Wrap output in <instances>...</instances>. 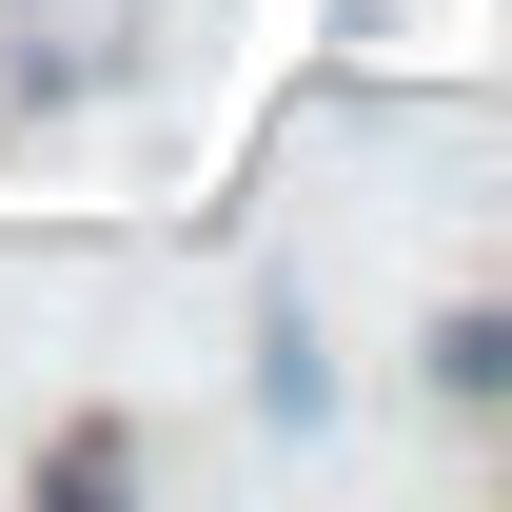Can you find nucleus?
<instances>
[{
    "label": "nucleus",
    "instance_id": "f257e3e1",
    "mask_svg": "<svg viewBox=\"0 0 512 512\" xmlns=\"http://www.w3.org/2000/svg\"><path fill=\"white\" fill-rule=\"evenodd\" d=\"M434 375H453V394H512V316H453V335H434Z\"/></svg>",
    "mask_w": 512,
    "mask_h": 512
}]
</instances>
